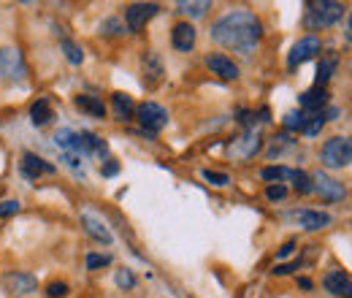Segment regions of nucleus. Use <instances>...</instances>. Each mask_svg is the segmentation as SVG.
<instances>
[{
    "instance_id": "nucleus-1",
    "label": "nucleus",
    "mask_w": 352,
    "mask_h": 298,
    "mask_svg": "<svg viewBox=\"0 0 352 298\" xmlns=\"http://www.w3.org/2000/svg\"><path fill=\"white\" fill-rule=\"evenodd\" d=\"M261 39H263V25L247 8L228 11L225 17H220L212 25V41L230 49V52H239V54L252 52L261 43Z\"/></svg>"
},
{
    "instance_id": "nucleus-2",
    "label": "nucleus",
    "mask_w": 352,
    "mask_h": 298,
    "mask_svg": "<svg viewBox=\"0 0 352 298\" xmlns=\"http://www.w3.org/2000/svg\"><path fill=\"white\" fill-rule=\"evenodd\" d=\"M342 17H347V8L342 3H331V0H317L309 3L307 14H304V25L309 30H320V28H333L336 22H342Z\"/></svg>"
},
{
    "instance_id": "nucleus-3",
    "label": "nucleus",
    "mask_w": 352,
    "mask_h": 298,
    "mask_svg": "<svg viewBox=\"0 0 352 298\" xmlns=\"http://www.w3.org/2000/svg\"><path fill=\"white\" fill-rule=\"evenodd\" d=\"M28 65L16 46H0V85H16L25 82Z\"/></svg>"
},
{
    "instance_id": "nucleus-4",
    "label": "nucleus",
    "mask_w": 352,
    "mask_h": 298,
    "mask_svg": "<svg viewBox=\"0 0 352 298\" xmlns=\"http://www.w3.org/2000/svg\"><path fill=\"white\" fill-rule=\"evenodd\" d=\"M322 166L325 169H347L352 163V144L347 136H333L322 144Z\"/></svg>"
},
{
    "instance_id": "nucleus-5",
    "label": "nucleus",
    "mask_w": 352,
    "mask_h": 298,
    "mask_svg": "<svg viewBox=\"0 0 352 298\" xmlns=\"http://www.w3.org/2000/svg\"><path fill=\"white\" fill-rule=\"evenodd\" d=\"M263 149V136L258 128H247L239 138L228 144V158L230 160H252Z\"/></svg>"
},
{
    "instance_id": "nucleus-6",
    "label": "nucleus",
    "mask_w": 352,
    "mask_h": 298,
    "mask_svg": "<svg viewBox=\"0 0 352 298\" xmlns=\"http://www.w3.org/2000/svg\"><path fill=\"white\" fill-rule=\"evenodd\" d=\"M309 179H311V193H317L320 201L336 204V201H344V198H347V187H344L339 179H333L331 173H325V171H314Z\"/></svg>"
},
{
    "instance_id": "nucleus-7",
    "label": "nucleus",
    "mask_w": 352,
    "mask_h": 298,
    "mask_svg": "<svg viewBox=\"0 0 352 298\" xmlns=\"http://www.w3.org/2000/svg\"><path fill=\"white\" fill-rule=\"evenodd\" d=\"M135 114H138V123H141V128L146 130L149 136H157L160 130L168 125V111H166L160 103H155V100H146V103H141V106L135 109Z\"/></svg>"
},
{
    "instance_id": "nucleus-8",
    "label": "nucleus",
    "mask_w": 352,
    "mask_h": 298,
    "mask_svg": "<svg viewBox=\"0 0 352 298\" xmlns=\"http://www.w3.org/2000/svg\"><path fill=\"white\" fill-rule=\"evenodd\" d=\"M157 11H160L157 3H133L125 8V28L131 33H141L146 28V22L157 17Z\"/></svg>"
},
{
    "instance_id": "nucleus-9",
    "label": "nucleus",
    "mask_w": 352,
    "mask_h": 298,
    "mask_svg": "<svg viewBox=\"0 0 352 298\" xmlns=\"http://www.w3.org/2000/svg\"><path fill=\"white\" fill-rule=\"evenodd\" d=\"M3 288L11 296H33L38 290V279L25 271H8V274H3Z\"/></svg>"
},
{
    "instance_id": "nucleus-10",
    "label": "nucleus",
    "mask_w": 352,
    "mask_h": 298,
    "mask_svg": "<svg viewBox=\"0 0 352 298\" xmlns=\"http://www.w3.org/2000/svg\"><path fill=\"white\" fill-rule=\"evenodd\" d=\"M320 52H322V43H320V39H317V36H304L301 41L290 49L287 68H290V71H293V68H298L301 63H307V60H311V57H317Z\"/></svg>"
},
{
    "instance_id": "nucleus-11",
    "label": "nucleus",
    "mask_w": 352,
    "mask_h": 298,
    "mask_svg": "<svg viewBox=\"0 0 352 298\" xmlns=\"http://www.w3.org/2000/svg\"><path fill=\"white\" fill-rule=\"evenodd\" d=\"M54 144H57V149H60V152H65V155L87 158V155H85V147H82V136H79L76 130L60 128L57 133H54Z\"/></svg>"
},
{
    "instance_id": "nucleus-12",
    "label": "nucleus",
    "mask_w": 352,
    "mask_h": 298,
    "mask_svg": "<svg viewBox=\"0 0 352 298\" xmlns=\"http://www.w3.org/2000/svg\"><path fill=\"white\" fill-rule=\"evenodd\" d=\"M322 285H325V290L331 293V296L336 298H350L352 296V282H350V274L347 271H331V274H325V279H322Z\"/></svg>"
},
{
    "instance_id": "nucleus-13",
    "label": "nucleus",
    "mask_w": 352,
    "mask_h": 298,
    "mask_svg": "<svg viewBox=\"0 0 352 298\" xmlns=\"http://www.w3.org/2000/svg\"><path fill=\"white\" fill-rule=\"evenodd\" d=\"M82 228L87 231L98 244H111V242H114V236H111V231L106 228V222H103L100 217H95L92 212H82Z\"/></svg>"
},
{
    "instance_id": "nucleus-14",
    "label": "nucleus",
    "mask_w": 352,
    "mask_h": 298,
    "mask_svg": "<svg viewBox=\"0 0 352 298\" xmlns=\"http://www.w3.org/2000/svg\"><path fill=\"white\" fill-rule=\"evenodd\" d=\"M293 220L304 231H322L331 225V214L317 212V209H298V212H293Z\"/></svg>"
},
{
    "instance_id": "nucleus-15",
    "label": "nucleus",
    "mask_w": 352,
    "mask_h": 298,
    "mask_svg": "<svg viewBox=\"0 0 352 298\" xmlns=\"http://www.w3.org/2000/svg\"><path fill=\"white\" fill-rule=\"evenodd\" d=\"M54 171H57V166L46 163L44 158H38V155H33V152H25V155H22V173H25L28 179H38V176H52Z\"/></svg>"
},
{
    "instance_id": "nucleus-16",
    "label": "nucleus",
    "mask_w": 352,
    "mask_h": 298,
    "mask_svg": "<svg viewBox=\"0 0 352 298\" xmlns=\"http://www.w3.org/2000/svg\"><path fill=\"white\" fill-rule=\"evenodd\" d=\"M298 103H301V111L307 114H320L325 106H328V89L325 87H311L307 92H301V98H298Z\"/></svg>"
},
{
    "instance_id": "nucleus-17",
    "label": "nucleus",
    "mask_w": 352,
    "mask_h": 298,
    "mask_svg": "<svg viewBox=\"0 0 352 298\" xmlns=\"http://www.w3.org/2000/svg\"><path fill=\"white\" fill-rule=\"evenodd\" d=\"M206 65L220 76L225 82H236L239 79V65L230 60V57H225V54H209L206 57Z\"/></svg>"
},
{
    "instance_id": "nucleus-18",
    "label": "nucleus",
    "mask_w": 352,
    "mask_h": 298,
    "mask_svg": "<svg viewBox=\"0 0 352 298\" xmlns=\"http://www.w3.org/2000/svg\"><path fill=\"white\" fill-rule=\"evenodd\" d=\"M195 28L190 22H176L174 30H171V43H174L176 52H190L195 46Z\"/></svg>"
},
{
    "instance_id": "nucleus-19",
    "label": "nucleus",
    "mask_w": 352,
    "mask_h": 298,
    "mask_svg": "<svg viewBox=\"0 0 352 298\" xmlns=\"http://www.w3.org/2000/svg\"><path fill=\"white\" fill-rule=\"evenodd\" d=\"M160 79H163V63H160V57L155 52H149L144 57V85L152 89V87L160 85Z\"/></svg>"
},
{
    "instance_id": "nucleus-20",
    "label": "nucleus",
    "mask_w": 352,
    "mask_h": 298,
    "mask_svg": "<svg viewBox=\"0 0 352 298\" xmlns=\"http://www.w3.org/2000/svg\"><path fill=\"white\" fill-rule=\"evenodd\" d=\"M111 111H114V120H117V123H128L133 117V111H135L133 98L125 95V92H114V95H111Z\"/></svg>"
},
{
    "instance_id": "nucleus-21",
    "label": "nucleus",
    "mask_w": 352,
    "mask_h": 298,
    "mask_svg": "<svg viewBox=\"0 0 352 298\" xmlns=\"http://www.w3.org/2000/svg\"><path fill=\"white\" fill-rule=\"evenodd\" d=\"M82 136V147H85V155L87 158H106L109 155V144L100 138V136H95V133H89V130H82L79 133Z\"/></svg>"
},
{
    "instance_id": "nucleus-22",
    "label": "nucleus",
    "mask_w": 352,
    "mask_h": 298,
    "mask_svg": "<svg viewBox=\"0 0 352 298\" xmlns=\"http://www.w3.org/2000/svg\"><path fill=\"white\" fill-rule=\"evenodd\" d=\"M30 120H33L36 128H46V125L54 120V111H52L49 98H38V100L30 106Z\"/></svg>"
},
{
    "instance_id": "nucleus-23",
    "label": "nucleus",
    "mask_w": 352,
    "mask_h": 298,
    "mask_svg": "<svg viewBox=\"0 0 352 298\" xmlns=\"http://www.w3.org/2000/svg\"><path fill=\"white\" fill-rule=\"evenodd\" d=\"M74 103H76V109L79 111H85L89 117H103L106 114V106H103V100L100 98H92V95H76L74 98Z\"/></svg>"
},
{
    "instance_id": "nucleus-24",
    "label": "nucleus",
    "mask_w": 352,
    "mask_h": 298,
    "mask_svg": "<svg viewBox=\"0 0 352 298\" xmlns=\"http://www.w3.org/2000/svg\"><path fill=\"white\" fill-rule=\"evenodd\" d=\"M336 65H339V57H336V54H331V57L320 60V65H317V82H314V87L328 85V82H331V76H333V71H336Z\"/></svg>"
},
{
    "instance_id": "nucleus-25",
    "label": "nucleus",
    "mask_w": 352,
    "mask_h": 298,
    "mask_svg": "<svg viewBox=\"0 0 352 298\" xmlns=\"http://www.w3.org/2000/svg\"><path fill=\"white\" fill-rule=\"evenodd\" d=\"M176 8H179V14H184V17H192V19H201L209 8H212V3H206V0H201V3H190V0H182V3H176Z\"/></svg>"
},
{
    "instance_id": "nucleus-26",
    "label": "nucleus",
    "mask_w": 352,
    "mask_h": 298,
    "mask_svg": "<svg viewBox=\"0 0 352 298\" xmlns=\"http://www.w3.org/2000/svg\"><path fill=\"white\" fill-rule=\"evenodd\" d=\"M60 46H63V52H65V57H68V63H71V65H82V63H85V49H82L76 41L63 39Z\"/></svg>"
},
{
    "instance_id": "nucleus-27",
    "label": "nucleus",
    "mask_w": 352,
    "mask_h": 298,
    "mask_svg": "<svg viewBox=\"0 0 352 298\" xmlns=\"http://www.w3.org/2000/svg\"><path fill=\"white\" fill-rule=\"evenodd\" d=\"M282 125H285V130H287V133H296V130L301 133V130H304V125H307V114H304L301 109H293V111H287V114H285Z\"/></svg>"
},
{
    "instance_id": "nucleus-28",
    "label": "nucleus",
    "mask_w": 352,
    "mask_h": 298,
    "mask_svg": "<svg viewBox=\"0 0 352 298\" xmlns=\"http://www.w3.org/2000/svg\"><path fill=\"white\" fill-rule=\"evenodd\" d=\"M290 173H293V169H285V166H268L261 171L265 182H274V184H282L285 179H290Z\"/></svg>"
},
{
    "instance_id": "nucleus-29",
    "label": "nucleus",
    "mask_w": 352,
    "mask_h": 298,
    "mask_svg": "<svg viewBox=\"0 0 352 298\" xmlns=\"http://www.w3.org/2000/svg\"><path fill=\"white\" fill-rule=\"evenodd\" d=\"M290 182H293V187H296L298 195H309L311 193V179H309L307 171H293L290 173Z\"/></svg>"
},
{
    "instance_id": "nucleus-30",
    "label": "nucleus",
    "mask_w": 352,
    "mask_h": 298,
    "mask_svg": "<svg viewBox=\"0 0 352 298\" xmlns=\"http://www.w3.org/2000/svg\"><path fill=\"white\" fill-rule=\"evenodd\" d=\"M325 128V114L320 111V114H311V117H307V125H304V136H309V138H314V136H320V130Z\"/></svg>"
},
{
    "instance_id": "nucleus-31",
    "label": "nucleus",
    "mask_w": 352,
    "mask_h": 298,
    "mask_svg": "<svg viewBox=\"0 0 352 298\" xmlns=\"http://www.w3.org/2000/svg\"><path fill=\"white\" fill-rule=\"evenodd\" d=\"M60 163H65V169L74 171L76 179H85V176H87L85 169H82V158H76V155H65V152H60Z\"/></svg>"
},
{
    "instance_id": "nucleus-32",
    "label": "nucleus",
    "mask_w": 352,
    "mask_h": 298,
    "mask_svg": "<svg viewBox=\"0 0 352 298\" xmlns=\"http://www.w3.org/2000/svg\"><path fill=\"white\" fill-rule=\"evenodd\" d=\"M114 282H117V288H122V290H133V288H135V277H133L131 268H120L117 277H114Z\"/></svg>"
},
{
    "instance_id": "nucleus-33",
    "label": "nucleus",
    "mask_w": 352,
    "mask_h": 298,
    "mask_svg": "<svg viewBox=\"0 0 352 298\" xmlns=\"http://www.w3.org/2000/svg\"><path fill=\"white\" fill-rule=\"evenodd\" d=\"M204 179H206L209 184H214V187H228V184H230V176H228V173H220V171H212V169L204 171Z\"/></svg>"
},
{
    "instance_id": "nucleus-34",
    "label": "nucleus",
    "mask_w": 352,
    "mask_h": 298,
    "mask_svg": "<svg viewBox=\"0 0 352 298\" xmlns=\"http://www.w3.org/2000/svg\"><path fill=\"white\" fill-rule=\"evenodd\" d=\"M271 141H274V147L268 149V158H279L285 149H290V147H293V141H290L287 136H279V138H271Z\"/></svg>"
},
{
    "instance_id": "nucleus-35",
    "label": "nucleus",
    "mask_w": 352,
    "mask_h": 298,
    "mask_svg": "<svg viewBox=\"0 0 352 298\" xmlns=\"http://www.w3.org/2000/svg\"><path fill=\"white\" fill-rule=\"evenodd\" d=\"M120 33H125V28L120 25V19H106L100 25V36H120Z\"/></svg>"
},
{
    "instance_id": "nucleus-36",
    "label": "nucleus",
    "mask_w": 352,
    "mask_h": 298,
    "mask_svg": "<svg viewBox=\"0 0 352 298\" xmlns=\"http://www.w3.org/2000/svg\"><path fill=\"white\" fill-rule=\"evenodd\" d=\"M46 296L49 298H65L68 296V285H65V282H49V285H46Z\"/></svg>"
},
{
    "instance_id": "nucleus-37",
    "label": "nucleus",
    "mask_w": 352,
    "mask_h": 298,
    "mask_svg": "<svg viewBox=\"0 0 352 298\" xmlns=\"http://www.w3.org/2000/svg\"><path fill=\"white\" fill-rule=\"evenodd\" d=\"M285 195H287V187L285 184H268L265 187V198L268 201H282Z\"/></svg>"
},
{
    "instance_id": "nucleus-38",
    "label": "nucleus",
    "mask_w": 352,
    "mask_h": 298,
    "mask_svg": "<svg viewBox=\"0 0 352 298\" xmlns=\"http://www.w3.org/2000/svg\"><path fill=\"white\" fill-rule=\"evenodd\" d=\"M111 263V255H98V253H89L87 255V268H103Z\"/></svg>"
},
{
    "instance_id": "nucleus-39",
    "label": "nucleus",
    "mask_w": 352,
    "mask_h": 298,
    "mask_svg": "<svg viewBox=\"0 0 352 298\" xmlns=\"http://www.w3.org/2000/svg\"><path fill=\"white\" fill-rule=\"evenodd\" d=\"M19 209H22L19 201H3V204H0V217L8 220V217H14V214H19Z\"/></svg>"
},
{
    "instance_id": "nucleus-40",
    "label": "nucleus",
    "mask_w": 352,
    "mask_h": 298,
    "mask_svg": "<svg viewBox=\"0 0 352 298\" xmlns=\"http://www.w3.org/2000/svg\"><path fill=\"white\" fill-rule=\"evenodd\" d=\"M100 173H103V176H117V173H120V166H117L114 160H106V166H100Z\"/></svg>"
},
{
    "instance_id": "nucleus-41",
    "label": "nucleus",
    "mask_w": 352,
    "mask_h": 298,
    "mask_svg": "<svg viewBox=\"0 0 352 298\" xmlns=\"http://www.w3.org/2000/svg\"><path fill=\"white\" fill-rule=\"evenodd\" d=\"M293 250H296V242H287V244H285V247L276 253V257H279V260H285V257L293 255Z\"/></svg>"
},
{
    "instance_id": "nucleus-42",
    "label": "nucleus",
    "mask_w": 352,
    "mask_h": 298,
    "mask_svg": "<svg viewBox=\"0 0 352 298\" xmlns=\"http://www.w3.org/2000/svg\"><path fill=\"white\" fill-rule=\"evenodd\" d=\"M298 285H301V288H304V290H311V282H309V279H301V282H298Z\"/></svg>"
}]
</instances>
